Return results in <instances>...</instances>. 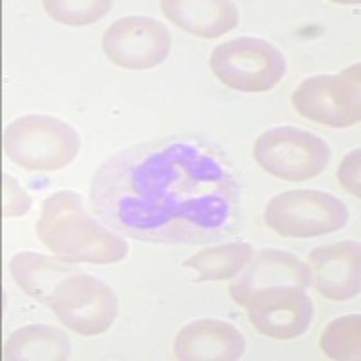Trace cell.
<instances>
[{
	"mask_svg": "<svg viewBox=\"0 0 361 361\" xmlns=\"http://www.w3.org/2000/svg\"><path fill=\"white\" fill-rule=\"evenodd\" d=\"M9 361H63L71 357L69 338L58 327L45 324L25 325L9 336L4 345Z\"/></svg>",
	"mask_w": 361,
	"mask_h": 361,
	"instance_id": "cell-16",
	"label": "cell"
},
{
	"mask_svg": "<svg viewBox=\"0 0 361 361\" xmlns=\"http://www.w3.org/2000/svg\"><path fill=\"white\" fill-rule=\"evenodd\" d=\"M360 159L361 154L360 150H353L347 156L343 157L340 164V170H338V179H340V185L343 186L349 193H353L354 197H361V188H360Z\"/></svg>",
	"mask_w": 361,
	"mask_h": 361,
	"instance_id": "cell-21",
	"label": "cell"
},
{
	"mask_svg": "<svg viewBox=\"0 0 361 361\" xmlns=\"http://www.w3.org/2000/svg\"><path fill=\"white\" fill-rule=\"evenodd\" d=\"M9 269H11L13 279L17 280L18 286L29 296L45 304L49 302L58 283L78 271L73 266V262H67L60 257L58 259L45 257L35 251H22L15 255L9 262Z\"/></svg>",
	"mask_w": 361,
	"mask_h": 361,
	"instance_id": "cell-15",
	"label": "cell"
},
{
	"mask_svg": "<svg viewBox=\"0 0 361 361\" xmlns=\"http://www.w3.org/2000/svg\"><path fill=\"white\" fill-rule=\"evenodd\" d=\"M243 307L260 333L276 340L304 334L314 312L305 289L296 286H276L253 293L244 300Z\"/></svg>",
	"mask_w": 361,
	"mask_h": 361,
	"instance_id": "cell-10",
	"label": "cell"
},
{
	"mask_svg": "<svg viewBox=\"0 0 361 361\" xmlns=\"http://www.w3.org/2000/svg\"><path fill=\"white\" fill-rule=\"evenodd\" d=\"M360 259V243L354 240H343L312 250L307 260L312 288L325 298L336 302L357 296L361 286Z\"/></svg>",
	"mask_w": 361,
	"mask_h": 361,
	"instance_id": "cell-11",
	"label": "cell"
},
{
	"mask_svg": "<svg viewBox=\"0 0 361 361\" xmlns=\"http://www.w3.org/2000/svg\"><path fill=\"white\" fill-rule=\"evenodd\" d=\"M37 235L67 262L114 264L128 255L127 240L94 221L83 199L71 190L45 199L37 221Z\"/></svg>",
	"mask_w": 361,
	"mask_h": 361,
	"instance_id": "cell-2",
	"label": "cell"
},
{
	"mask_svg": "<svg viewBox=\"0 0 361 361\" xmlns=\"http://www.w3.org/2000/svg\"><path fill=\"white\" fill-rule=\"evenodd\" d=\"M44 8L51 18L67 25H89L111 11L107 0H45Z\"/></svg>",
	"mask_w": 361,
	"mask_h": 361,
	"instance_id": "cell-19",
	"label": "cell"
},
{
	"mask_svg": "<svg viewBox=\"0 0 361 361\" xmlns=\"http://www.w3.org/2000/svg\"><path fill=\"white\" fill-rule=\"evenodd\" d=\"M47 305L66 327L83 336L105 333L118 316V296L111 286L80 271L58 283Z\"/></svg>",
	"mask_w": 361,
	"mask_h": 361,
	"instance_id": "cell-8",
	"label": "cell"
},
{
	"mask_svg": "<svg viewBox=\"0 0 361 361\" xmlns=\"http://www.w3.org/2000/svg\"><path fill=\"white\" fill-rule=\"evenodd\" d=\"M360 63H354L340 74H320L304 80L293 92V107L314 123L333 128L360 123Z\"/></svg>",
	"mask_w": 361,
	"mask_h": 361,
	"instance_id": "cell-6",
	"label": "cell"
},
{
	"mask_svg": "<svg viewBox=\"0 0 361 361\" xmlns=\"http://www.w3.org/2000/svg\"><path fill=\"white\" fill-rule=\"evenodd\" d=\"M244 273L230 286V295L235 304L243 305L244 300L257 291L276 286L309 288V269L298 257L280 250H262L250 260Z\"/></svg>",
	"mask_w": 361,
	"mask_h": 361,
	"instance_id": "cell-13",
	"label": "cell"
},
{
	"mask_svg": "<svg viewBox=\"0 0 361 361\" xmlns=\"http://www.w3.org/2000/svg\"><path fill=\"white\" fill-rule=\"evenodd\" d=\"M164 17L202 38H215L238 25V8L224 0H163Z\"/></svg>",
	"mask_w": 361,
	"mask_h": 361,
	"instance_id": "cell-14",
	"label": "cell"
},
{
	"mask_svg": "<svg viewBox=\"0 0 361 361\" xmlns=\"http://www.w3.org/2000/svg\"><path fill=\"white\" fill-rule=\"evenodd\" d=\"M96 214L143 243L204 244L235 230L240 190L204 143L172 137L119 150L90 183Z\"/></svg>",
	"mask_w": 361,
	"mask_h": 361,
	"instance_id": "cell-1",
	"label": "cell"
},
{
	"mask_svg": "<svg viewBox=\"0 0 361 361\" xmlns=\"http://www.w3.org/2000/svg\"><path fill=\"white\" fill-rule=\"evenodd\" d=\"M173 353L183 361H235L246 353V340L235 325L204 318L180 329Z\"/></svg>",
	"mask_w": 361,
	"mask_h": 361,
	"instance_id": "cell-12",
	"label": "cell"
},
{
	"mask_svg": "<svg viewBox=\"0 0 361 361\" xmlns=\"http://www.w3.org/2000/svg\"><path fill=\"white\" fill-rule=\"evenodd\" d=\"M31 208V197L18 186L17 179L6 173L4 176V215L6 217H18L27 214Z\"/></svg>",
	"mask_w": 361,
	"mask_h": 361,
	"instance_id": "cell-20",
	"label": "cell"
},
{
	"mask_svg": "<svg viewBox=\"0 0 361 361\" xmlns=\"http://www.w3.org/2000/svg\"><path fill=\"white\" fill-rule=\"evenodd\" d=\"M172 47L166 25L150 17H125L109 25L103 51L119 67L145 71L166 60Z\"/></svg>",
	"mask_w": 361,
	"mask_h": 361,
	"instance_id": "cell-9",
	"label": "cell"
},
{
	"mask_svg": "<svg viewBox=\"0 0 361 361\" xmlns=\"http://www.w3.org/2000/svg\"><path fill=\"white\" fill-rule=\"evenodd\" d=\"M264 219L282 237L309 238L341 230L349 222V209L331 193L293 190L271 199Z\"/></svg>",
	"mask_w": 361,
	"mask_h": 361,
	"instance_id": "cell-5",
	"label": "cell"
},
{
	"mask_svg": "<svg viewBox=\"0 0 361 361\" xmlns=\"http://www.w3.org/2000/svg\"><path fill=\"white\" fill-rule=\"evenodd\" d=\"M209 66L224 85L240 92L271 90L288 69L276 45L255 37H240L217 45Z\"/></svg>",
	"mask_w": 361,
	"mask_h": 361,
	"instance_id": "cell-4",
	"label": "cell"
},
{
	"mask_svg": "<svg viewBox=\"0 0 361 361\" xmlns=\"http://www.w3.org/2000/svg\"><path fill=\"white\" fill-rule=\"evenodd\" d=\"M253 247L243 240H233L221 246L208 247L185 260L186 267L199 273L197 282L206 280H230L237 276L253 259Z\"/></svg>",
	"mask_w": 361,
	"mask_h": 361,
	"instance_id": "cell-17",
	"label": "cell"
},
{
	"mask_svg": "<svg viewBox=\"0 0 361 361\" xmlns=\"http://www.w3.org/2000/svg\"><path fill=\"white\" fill-rule=\"evenodd\" d=\"M253 156L271 176L298 183L320 176L327 169L331 150L316 134L296 127H276L257 140Z\"/></svg>",
	"mask_w": 361,
	"mask_h": 361,
	"instance_id": "cell-7",
	"label": "cell"
},
{
	"mask_svg": "<svg viewBox=\"0 0 361 361\" xmlns=\"http://www.w3.org/2000/svg\"><path fill=\"white\" fill-rule=\"evenodd\" d=\"M320 347L333 360H360L361 316H341L331 322L322 334Z\"/></svg>",
	"mask_w": 361,
	"mask_h": 361,
	"instance_id": "cell-18",
	"label": "cell"
},
{
	"mask_svg": "<svg viewBox=\"0 0 361 361\" xmlns=\"http://www.w3.org/2000/svg\"><path fill=\"white\" fill-rule=\"evenodd\" d=\"M80 145L78 132L53 116H22L4 132V152L11 161L35 172L66 169L80 152Z\"/></svg>",
	"mask_w": 361,
	"mask_h": 361,
	"instance_id": "cell-3",
	"label": "cell"
}]
</instances>
